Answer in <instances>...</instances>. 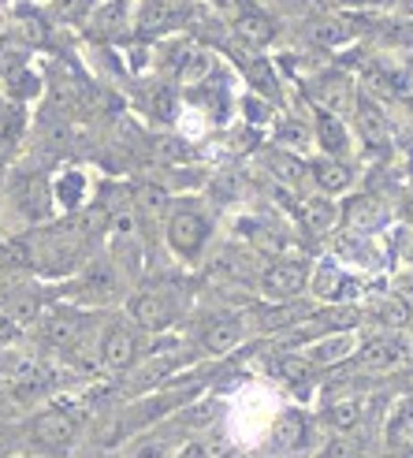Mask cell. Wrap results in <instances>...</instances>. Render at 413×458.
Returning a JSON list of instances; mask_svg holds the SVG:
<instances>
[{"label":"cell","instance_id":"17","mask_svg":"<svg viewBox=\"0 0 413 458\" xmlns=\"http://www.w3.org/2000/svg\"><path fill=\"white\" fill-rule=\"evenodd\" d=\"M306 437H309V428H306V418H302V410H283L280 418L272 421V454H298L306 447Z\"/></svg>","mask_w":413,"mask_h":458},{"label":"cell","instance_id":"18","mask_svg":"<svg viewBox=\"0 0 413 458\" xmlns=\"http://www.w3.org/2000/svg\"><path fill=\"white\" fill-rule=\"evenodd\" d=\"M246 335V320L242 317H216L209 320V328L201 332V351L205 354H232Z\"/></svg>","mask_w":413,"mask_h":458},{"label":"cell","instance_id":"7","mask_svg":"<svg viewBox=\"0 0 413 458\" xmlns=\"http://www.w3.org/2000/svg\"><path fill=\"white\" fill-rule=\"evenodd\" d=\"M354 127L361 134V142L369 146V149H384V146H392L395 139V131H392V120H387V112L384 105L369 94V89H358V98H354Z\"/></svg>","mask_w":413,"mask_h":458},{"label":"cell","instance_id":"20","mask_svg":"<svg viewBox=\"0 0 413 458\" xmlns=\"http://www.w3.org/2000/svg\"><path fill=\"white\" fill-rule=\"evenodd\" d=\"M313 313L309 302L302 299H291V302H272V306H257L254 310V320L261 332H283L291 325H302V320Z\"/></svg>","mask_w":413,"mask_h":458},{"label":"cell","instance_id":"39","mask_svg":"<svg viewBox=\"0 0 413 458\" xmlns=\"http://www.w3.org/2000/svg\"><path fill=\"white\" fill-rule=\"evenodd\" d=\"M392 4H395V12L402 19H413V0H392Z\"/></svg>","mask_w":413,"mask_h":458},{"label":"cell","instance_id":"13","mask_svg":"<svg viewBox=\"0 0 413 458\" xmlns=\"http://www.w3.org/2000/svg\"><path fill=\"white\" fill-rule=\"evenodd\" d=\"M339 213H342V227L354 235H373L380 224H387V209H384V201L373 198V194H358L350 198L347 205H339Z\"/></svg>","mask_w":413,"mask_h":458},{"label":"cell","instance_id":"3","mask_svg":"<svg viewBox=\"0 0 413 458\" xmlns=\"http://www.w3.org/2000/svg\"><path fill=\"white\" fill-rule=\"evenodd\" d=\"M123 294L120 272L108 258H94L86 261L75 276H72V299L82 306H112Z\"/></svg>","mask_w":413,"mask_h":458},{"label":"cell","instance_id":"25","mask_svg":"<svg viewBox=\"0 0 413 458\" xmlns=\"http://www.w3.org/2000/svg\"><path fill=\"white\" fill-rule=\"evenodd\" d=\"M309 38L320 45V49H339V45H347L354 38V27L339 15H324V19L309 22Z\"/></svg>","mask_w":413,"mask_h":458},{"label":"cell","instance_id":"2","mask_svg":"<svg viewBox=\"0 0 413 458\" xmlns=\"http://www.w3.org/2000/svg\"><path fill=\"white\" fill-rule=\"evenodd\" d=\"M190 15H194L190 0H138L131 12V30L142 41H156V38L182 30L190 22Z\"/></svg>","mask_w":413,"mask_h":458},{"label":"cell","instance_id":"40","mask_svg":"<svg viewBox=\"0 0 413 458\" xmlns=\"http://www.w3.org/2000/svg\"><path fill=\"white\" fill-rule=\"evenodd\" d=\"M402 216L413 224V187H409V191H406V198H402Z\"/></svg>","mask_w":413,"mask_h":458},{"label":"cell","instance_id":"36","mask_svg":"<svg viewBox=\"0 0 413 458\" xmlns=\"http://www.w3.org/2000/svg\"><path fill=\"white\" fill-rule=\"evenodd\" d=\"M175 458H209V451H205L201 444H187V447H179Z\"/></svg>","mask_w":413,"mask_h":458},{"label":"cell","instance_id":"6","mask_svg":"<svg viewBox=\"0 0 413 458\" xmlns=\"http://www.w3.org/2000/svg\"><path fill=\"white\" fill-rule=\"evenodd\" d=\"M306 287H309V265L306 261H272L257 276V291L265 294V302L302 299Z\"/></svg>","mask_w":413,"mask_h":458},{"label":"cell","instance_id":"38","mask_svg":"<svg viewBox=\"0 0 413 458\" xmlns=\"http://www.w3.org/2000/svg\"><path fill=\"white\" fill-rule=\"evenodd\" d=\"M350 454H354L350 444H332V447H328V458H350Z\"/></svg>","mask_w":413,"mask_h":458},{"label":"cell","instance_id":"35","mask_svg":"<svg viewBox=\"0 0 413 458\" xmlns=\"http://www.w3.org/2000/svg\"><path fill=\"white\" fill-rule=\"evenodd\" d=\"M134 458H168V447L164 444H142L134 451Z\"/></svg>","mask_w":413,"mask_h":458},{"label":"cell","instance_id":"14","mask_svg":"<svg viewBox=\"0 0 413 458\" xmlns=\"http://www.w3.org/2000/svg\"><path fill=\"white\" fill-rule=\"evenodd\" d=\"M358 361L365 369H399V365L409 358L406 343L399 335H373V339H361L358 343Z\"/></svg>","mask_w":413,"mask_h":458},{"label":"cell","instance_id":"23","mask_svg":"<svg viewBox=\"0 0 413 458\" xmlns=\"http://www.w3.org/2000/svg\"><path fill=\"white\" fill-rule=\"evenodd\" d=\"M354 351H358V335H354V328H347V332H332V335L313 339L306 358H309L313 365H335V361H342V358H350Z\"/></svg>","mask_w":413,"mask_h":458},{"label":"cell","instance_id":"19","mask_svg":"<svg viewBox=\"0 0 413 458\" xmlns=\"http://www.w3.org/2000/svg\"><path fill=\"white\" fill-rule=\"evenodd\" d=\"M309 175L316 182V191L328 198H339L342 191H350V182H354V172L342 165V157H324V153L309 165Z\"/></svg>","mask_w":413,"mask_h":458},{"label":"cell","instance_id":"34","mask_svg":"<svg viewBox=\"0 0 413 458\" xmlns=\"http://www.w3.org/2000/svg\"><path fill=\"white\" fill-rule=\"evenodd\" d=\"M249 79H254V86L265 89L268 98H275V75L268 72V64H254V67H249Z\"/></svg>","mask_w":413,"mask_h":458},{"label":"cell","instance_id":"26","mask_svg":"<svg viewBox=\"0 0 413 458\" xmlns=\"http://www.w3.org/2000/svg\"><path fill=\"white\" fill-rule=\"evenodd\" d=\"M324 418H328V425L339 428V432H354V428L361 425V418H365V403H361L358 395L332 399L328 410H324Z\"/></svg>","mask_w":413,"mask_h":458},{"label":"cell","instance_id":"32","mask_svg":"<svg viewBox=\"0 0 413 458\" xmlns=\"http://www.w3.org/2000/svg\"><path fill=\"white\" fill-rule=\"evenodd\" d=\"M94 8L97 0H53V15L60 22H86Z\"/></svg>","mask_w":413,"mask_h":458},{"label":"cell","instance_id":"4","mask_svg":"<svg viewBox=\"0 0 413 458\" xmlns=\"http://www.w3.org/2000/svg\"><path fill=\"white\" fill-rule=\"evenodd\" d=\"M127 313H131V320L138 328L164 332V328L175 325V317H179V294H175V287H164V284L142 287V291L131 294Z\"/></svg>","mask_w":413,"mask_h":458},{"label":"cell","instance_id":"37","mask_svg":"<svg viewBox=\"0 0 413 458\" xmlns=\"http://www.w3.org/2000/svg\"><path fill=\"white\" fill-rule=\"evenodd\" d=\"M342 4H350V8L369 12V8H384V4H392V0H342Z\"/></svg>","mask_w":413,"mask_h":458},{"label":"cell","instance_id":"5","mask_svg":"<svg viewBox=\"0 0 413 458\" xmlns=\"http://www.w3.org/2000/svg\"><path fill=\"white\" fill-rule=\"evenodd\" d=\"M30 265H38L45 276H75L86 265V246L75 232H53L30 254Z\"/></svg>","mask_w":413,"mask_h":458},{"label":"cell","instance_id":"28","mask_svg":"<svg viewBox=\"0 0 413 458\" xmlns=\"http://www.w3.org/2000/svg\"><path fill=\"white\" fill-rule=\"evenodd\" d=\"M387 440L399 444V447H413V395H406L395 406L392 421H387Z\"/></svg>","mask_w":413,"mask_h":458},{"label":"cell","instance_id":"22","mask_svg":"<svg viewBox=\"0 0 413 458\" xmlns=\"http://www.w3.org/2000/svg\"><path fill=\"white\" fill-rule=\"evenodd\" d=\"M298 216H302V224L309 227L313 235H328V232H335L339 220H342L339 201L328 198V194H320V191L309 194V198H302V209H298Z\"/></svg>","mask_w":413,"mask_h":458},{"label":"cell","instance_id":"27","mask_svg":"<svg viewBox=\"0 0 413 458\" xmlns=\"http://www.w3.org/2000/svg\"><path fill=\"white\" fill-rule=\"evenodd\" d=\"M373 317L380 320L384 328H406L409 325V317H413V306L402 299V294H384V299L376 302V310H373Z\"/></svg>","mask_w":413,"mask_h":458},{"label":"cell","instance_id":"41","mask_svg":"<svg viewBox=\"0 0 413 458\" xmlns=\"http://www.w3.org/2000/svg\"><path fill=\"white\" fill-rule=\"evenodd\" d=\"M402 458H413V447H409V451H406V454H402Z\"/></svg>","mask_w":413,"mask_h":458},{"label":"cell","instance_id":"15","mask_svg":"<svg viewBox=\"0 0 413 458\" xmlns=\"http://www.w3.org/2000/svg\"><path fill=\"white\" fill-rule=\"evenodd\" d=\"M309 98L316 101V108H328L335 112V116H342V112H350L354 108V98H358V89L347 75H320L309 82Z\"/></svg>","mask_w":413,"mask_h":458},{"label":"cell","instance_id":"30","mask_svg":"<svg viewBox=\"0 0 413 458\" xmlns=\"http://www.w3.org/2000/svg\"><path fill=\"white\" fill-rule=\"evenodd\" d=\"M82 194H86V179L82 172H63V179L56 182V201L63 205V209H79L82 205Z\"/></svg>","mask_w":413,"mask_h":458},{"label":"cell","instance_id":"16","mask_svg":"<svg viewBox=\"0 0 413 458\" xmlns=\"http://www.w3.org/2000/svg\"><path fill=\"white\" fill-rule=\"evenodd\" d=\"M89 38H101V41H120L131 30V4L127 0H105L89 12Z\"/></svg>","mask_w":413,"mask_h":458},{"label":"cell","instance_id":"21","mask_svg":"<svg viewBox=\"0 0 413 458\" xmlns=\"http://www.w3.org/2000/svg\"><path fill=\"white\" fill-rule=\"evenodd\" d=\"M313 139H316V146L324 157H342L350 149V134H347V127H342V116H335V112H328V108H316Z\"/></svg>","mask_w":413,"mask_h":458},{"label":"cell","instance_id":"33","mask_svg":"<svg viewBox=\"0 0 413 458\" xmlns=\"http://www.w3.org/2000/svg\"><path fill=\"white\" fill-rule=\"evenodd\" d=\"M15 22H19V34L27 38V45H41L45 41V22L38 15H19Z\"/></svg>","mask_w":413,"mask_h":458},{"label":"cell","instance_id":"11","mask_svg":"<svg viewBox=\"0 0 413 458\" xmlns=\"http://www.w3.org/2000/svg\"><path fill=\"white\" fill-rule=\"evenodd\" d=\"M306 291H313L320 302H332V306H339L342 299H350V294H358V284L342 272V265L339 261H320L313 272H309V287Z\"/></svg>","mask_w":413,"mask_h":458},{"label":"cell","instance_id":"29","mask_svg":"<svg viewBox=\"0 0 413 458\" xmlns=\"http://www.w3.org/2000/svg\"><path fill=\"white\" fill-rule=\"evenodd\" d=\"M275 373H280L291 387H306V384L313 380V361H309V358L283 354V358H275Z\"/></svg>","mask_w":413,"mask_h":458},{"label":"cell","instance_id":"10","mask_svg":"<svg viewBox=\"0 0 413 458\" xmlns=\"http://www.w3.org/2000/svg\"><path fill=\"white\" fill-rule=\"evenodd\" d=\"M275 30H280V27H275V19L265 8H257V4H246V0L232 15V34L246 45V49H265V45H272Z\"/></svg>","mask_w":413,"mask_h":458},{"label":"cell","instance_id":"24","mask_svg":"<svg viewBox=\"0 0 413 458\" xmlns=\"http://www.w3.org/2000/svg\"><path fill=\"white\" fill-rule=\"evenodd\" d=\"M45 335H49V343H56L60 351H72L86 335V320L79 313H53L49 325H45Z\"/></svg>","mask_w":413,"mask_h":458},{"label":"cell","instance_id":"31","mask_svg":"<svg viewBox=\"0 0 413 458\" xmlns=\"http://www.w3.org/2000/svg\"><path fill=\"white\" fill-rule=\"evenodd\" d=\"M149 116H156L160 123H172L175 120V89L172 86H153V94H149Z\"/></svg>","mask_w":413,"mask_h":458},{"label":"cell","instance_id":"12","mask_svg":"<svg viewBox=\"0 0 413 458\" xmlns=\"http://www.w3.org/2000/svg\"><path fill=\"white\" fill-rule=\"evenodd\" d=\"M361 82H369L373 89H384L392 98H409V72L399 67L392 56H369L361 64Z\"/></svg>","mask_w":413,"mask_h":458},{"label":"cell","instance_id":"9","mask_svg":"<svg viewBox=\"0 0 413 458\" xmlns=\"http://www.w3.org/2000/svg\"><path fill=\"white\" fill-rule=\"evenodd\" d=\"M79 437V418L72 410H41L30 421V440L45 451H67Z\"/></svg>","mask_w":413,"mask_h":458},{"label":"cell","instance_id":"8","mask_svg":"<svg viewBox=\"0 0 413 458\" xmlns=\"http://www.w3.org/2000/svg\"><path fill=\"white\" fill-rule=\"evenodd\" d=\"M97 361L105 365L108 373H127L131 365L138 361V332H134V325H123V320L108 325L105 335L97 339Z\"/></svg>","mask_w":413,"mask_h":458},{"label":"cell","instance_id":"1","mask_svg":"<svg viewBox=\"0 0 413 458\" xmlns=\"http://www.w3.org/2000/svg\"><path fill=\"white\" fill-rule=\"evenodd\" d=\"M164 239H168V250L182 265H194L205 254L209 239H213V220H209V213H205L201 205L179 201V205H172V213H168Z\"/></svg>","mask_w":413,"mask_h":458}]
</instances>
